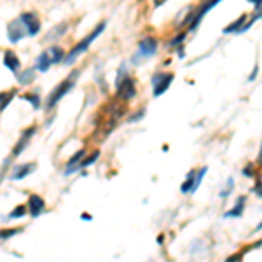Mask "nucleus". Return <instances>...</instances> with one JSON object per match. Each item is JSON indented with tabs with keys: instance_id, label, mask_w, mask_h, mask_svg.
Here are the masks:
<instances>
[{
	"instance_id": "7",
	"label": "nucleus",
	"mask_w": 262,
	"mask_h": 262,
	"mask_svg": "<svg viewBox=\"0 0 262 262\" xmlns=\"http://www.w3.org/2000/svg\"><path fill=\"white\" fill-rule=\"evenodd\" d=\"M156 51H158V40L154 39V37H145L140 44H138V53H137V58H150L156 54Z\"/></svg>"
},
{
	"instance_id": "23",
	"label": "nucleus",
	"mask_w": 262,
	"mask_h": 262,
	"mask_svg": "<svg viewBox=\"0 0 262 262\" xmlns=\"http://www.w3.org/2000/svg\"><path fill=\"white\" fill-rule=\"evenodd\" d=\"M250 2L255 4V11H257V12H260V0H250Z\"/></svg>"
},
{
	"instance_id": "14",
	"label": "nucleus",
	"mask_w": 262,
	"mask_h": 262,
	"mask_svg": "<svg viewBox=\"0 0 262 262\" xmlns=\"http://www.w3.org/2000/svg\"><path fill=\"white\" fill-rule=\"evenodd\" d=\"M245 198L243 196H239L238 198V201H236V205H234V208L229 210V212H226L224 213V217L226 219H231V217H242L243 215V210H245Z\"/></svg>"
},
{
	"instance_id": "2",
	"label": "nucleus",
	"mask_w": 262,
	"mask_h": 262,
	"mask_svg": "<svg viewBox=\"0 0 262 262\" xmlns=\"http://www.w3.org/2000/svg\"><path fill=\"white\" fill-rule=\"evenodd\" d=\"M103 30H105V23H100L98 27H96L95 30H93V32L90 33V35L86 37V39H82L81 42H79L77 46H75L74 49L70 51L69 54H67V58H65V65H72V63H74L75 60H77V58L81 56V54L84 53V51L90 49V46L93 44V42L96 40V37H98L100 33L103 32Z\"/></svg>"
},
{
	"instance_id": "3",
	"label": "nucleus",
	"mask_w": 262,
	"mask_h": 262,
	"mask_svg": "<svg viewBox=\"0 0 262 262\" xmlns=\"http://www.w3.org/2000/svg\"><path fill=\"white\" fill-rule=\"evenodd\" d=\"M61 60H63V51L60 48H56V46H53V48L46 49L44 53H42L40 56L37 58L35 70L46 72V70H49L51 67L54 65V63H60Z\"/></svg>"
},
{
	"instance_id": "12",
	"label": "nucleus",
	"mask_w": 262,
	"mask_h": 262,
	"mask_svg": "<svg viewBox=\"0 0 262 262\" xmlns=\"http://www.w3.org/2000/svg\"><path fill=\"white\" fill-rule=\"evenodd\" d=\"M100 158V152L96 150V152H93V154L90 156V158H86V159H82L79 164H75V166H72L69 168V170H65V175H70V173H74V171H77V170H81V168H86V166H91L93 163L96 161V159Z\"/></svg>"
},
{
	"instance_id": "24",
	"label": "nucleus",
	"mask_w": 262,
	"mask_h": 262,
	"mask_svg": "<svg viewBox=\"0 0 262 262\" xmlns=\"http://www.w3.org/2000/svg\"><path fill=\"white\" fill-rule=\"evenodd\" d=\"M164 2H166V0H154V6H158V7H159V6H163Z\"/></svg>"
},
{
	"instance_id": "17",
	"label": "nucleus",
	"mask_w": 262,
	"mask_h": 262,
	"mask_svg": "<svg viewBox=\"0 0 262 262\" xmlns=\"http://www.w3.org/2000/svg\"><path fill=\"white\" fill-rule=\"evenodd\" d=\"M33 77H35V69H28V70H25L18 79L21 84H30L33 81Z\"/></svg>"
},
{
	"instance_id": "4",
	"label": "nucleus",
	"mask_w": 262,
	"mask_h": 262,
	"mask_svg": "<svg viewBox=\"0 0 262 262\" xmlns=\"http://www.w3.org/2000/svg\"><path fill=\"white\" fill-rule=\"evenodd\" d=\"M77 75H79V70H75L74 74H72L65 82H61L60 86L56 88V90H54L53 93H51V96H49L48 103H46V108H48V111H49V108H53L54 105H56L58 101H60V100L63 98V96H65L67 93H69V91L72 90V88H74V84H75V77H77Z\"/></svg>"
},
{
	"instance_id": "21",
	"label": "nucleus",
	"mask_w": 262,
	"mask_h": 262,
	"mask_svg": "<svg viewBox=\"0 0 262 262\" xmlns=\"http://www.w3.org/2000/svg\"><path fill=\"white\" fill-rule=\"evenodd\" d=\"M25 100H28L30 103L33 105L35 108H39L40 107V100H39V96L37 95H32V96H25Z\"/></svg>"
},
{
	"instance_id": "9",
	"label": "nucleus",
	"mask_w": 262,
	"mask_h": 262,
	"mask_svg": "<svg viewBox=\"0 0 262 262\" xmlns=\"http://www.w3.org/2000/svg\"><path fill=\"white\" fill-rule=\"evenodd\" d=\"M28 208H30L32 217H39V215L44 212L46 203H44V200H42L40 196L33 194V196H30V200H28Z\"/></svg>"
},
{
	"instance_id": "5",
	"label": "nucleus",
	"mask_w": 262,
	"mask_h": 262,
	"mask_svg": "<svg viewBox=\"0 0 262 262\" xmlns=\"http://www.w3.org/2000/svg\"><path fill=\"white\" fill-rule=\"evenodd\" d=\"M116 88H117V96L122 100H131L135 96V93H137L133 79H131L129 75H126L122 69L119 72V77H117Z\"/></svg>"
},
{
	"instance_id": "11",
	"label": "nucleus",
	"mask_w": 262,
	"mask_h": 262,
	"mask_svg": "<svg viewBox=\"0 0 262 262\" xmlns=\"http://www.w3.org/2000/svg\"><path fill=\"white\" fill-rule=\"evenodd\" d=\"M33 170H35V164L28 163V164H19V166L14 168V171H12V180H21L25 179V177L28 175V173H32Z\"/></svg>"
},
{
	"instance_id": "19",
	"label": "nucleus",
	"mask_w": 262,
	"mask_h": 262,
	"mask_svg": "<svg viewBox=\"0 0 262 262\" xmlns=\"http://www.w3.org/2000/svg\"><path fill=\"white\" fill-rule=\"evenodd\" d=\"M25 213H27V208H25V206H18V208H14V210H12V212L9 213V219L23 217Z\"/></svg>"
},
{
	"instance_id": "22",
	"label": "nucleus",
	"mask_w": 262,
	"mask_h": 262,
	"mask_svg": "<svg viewBox=\"0 0 262 262\" xmlns=\"http://www.w3.org/2000/svg\"><path fill=\"white\" fill-rule=\"evenodd\" d=\"M16 232H19L18 229H11V231H0V238H9V236H14Z\"/></svg>"
},
{
	"instance_id": "25",
	"label": "nucleus",
	"mask_w": 262,
	"mask_h": 262,
	"mask_svg": "<svg viewBox=\"0 0 262 262\" xmlns=\"http://www.w3.org/2000/svg\"><path fill=\"white\" fill-rule=\"evenodd\" d=\"M255 75H257V67H255V70L252 72V75H250V79H248V81H253V79H255Z\"/></svg>"
},
{
	"instance_id": "20",
	"label": "nucleus",
	"mask_w": 262,
	"mask_h": 262,
	"mask_svg": "<svg viewBox=\"0 0 262 262\" xmlns=\"http://www.w3.org/2000/svg\"><path fill=\"white\" fill-rule=\"evenodd\" d=\"M82 156H84V150H79L77 154H75L74 158H72L70 161H69V166H67V170H69V168H72V166H75V164H77V161L82 158Z\"/></svg>"
},
{
	"instance_id": "8",
	"label": "nucleus",
	"mask_w": 262,
	"mask_h": 262,
	"mask_svg": "<svg viewBox=\"0 0 262 262\" xmlns=\"http://www.w3.org/2000/svg\"><path fill=\"white\" fill-rule=\"evenodd\" d=\"M219 2H221V0H208V2H206L205 6H201V7H200V11H198V12H192V18H191V23H192V25H191V30H196L198 25L201 23V19L205 18L206 12L212 11Z\"/></svg>"
},
{
	"instance_id": "15",
	"label": "nucleus",
	"mask_w": 262,
	"mask_h": 262,
	"mask_svg": "<svg viewBox=\"0 0 262 262\" xmlns=\"http://www.w3.org/2000/svg\"><path fill=\"white\" fill-rule=\"evenodd\" d=\"M194 175H196V170H191L189 171V175L185 177V182L180 185V191L182 192H191V189H192V184H194Z\"/></svg>"
},
{
	"instance_id": "10",
	"label": "nucleus",
	"mask_w": 262,
	"mask_h": 262,
	"mask_svg": "<svg viewBox=\"0 0 262 262\" xmlns=\"http://www.w3.org/2000/svg\"><path fill=\"white\" fill-rule=\"evenodd\" d=\"M4 65H6L11 72H18L21 63H19V58L16 56L12 51H6V54H4Z\"/></svg>"
},
{
	"instance_id": "18",
	"label": "nucleus",
	"mask_w": 262,
	"mask_h": 262,
	"mask_svg": "<svg viewBox=\"0 0 262 262\" xmlns=\"http://www.w3.org/2000/svg\"><path fill=\"white\" fill-rule=\"evenodd\" d=\"M12 96H14V93H6V95H0V111H4V108L9 105Z\"/></svg>"
},
{
	"instance_id": "6",
	"label": "nucleus",
	"mask_w": 262,
	"mask_h": 262,
	"mask_svg": "<svg viewBox=\"0 0 262 262\" xmlns=\"http://www.w3.org/2000/svg\"><path fill=\"white\" fill-rule=\"evenodd\" d=\"M173 82V74H166V72H161V74H156L152 77V86H154V96H161L163 93H166L168 88L171 86Z\"/></svg>"
},
{
	"instance_id": "16",
	"label": "nucleus",
	"mask_w": 262,
	"mask_h": 262,
	"mask_svg": "<svg viewBox=\"0 0 262 262\" xmlns=\"http://www.w3.org/2000/svg\"><path fill=\"white\" fill-rule=\"evenodd\" d=\"M206 171H208V168H206V166H203L200 171H196V175H194V184H192L191 192H196L198 191V187H200V184L203 182V177L206 175Z\"/></svg>"
},
{
	"instance_id": "1",
	"label": "nucleus",
	"mask_w": 262,
	"mask_h": 262,
	"mask_svg": "<svg viewBox=\"0 0 262 262\" xmlns=\"http://www.w3.org/2000/svg\"><path fill=\"white\" fill-rule=\"evenodd\" d=\"M39 32H40V23H39V19H37V16L32 14V12H25L18 19L11 21V23L7 25V37H9V40L12 44L25 39L27 35H30V37L37 35Z\"/></svg>"
},
{
	"instance_id": "13",
	"label": "nucleus",
	"mask_w": 262,
	"mask_h": 262,
	"mask_svg": "<svg viewBox=\"0 0 262 262\" xmlns=\"http://www.w3.org/2000/svg\"><path fill=\"white\" fill-rule=\"evenodd\" d=\"M33 133H35V128H28L27 131L23 133V137H21V140L16 143V147H14V152H12V156H19L21 152H23V149L27 147V143L28 140L33 137Z\"/></svg>"
}]
</instances>
